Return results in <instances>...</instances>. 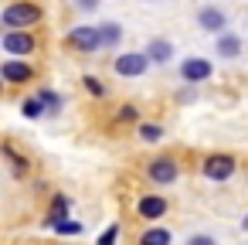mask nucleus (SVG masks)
Wrapping results in <instances>:
<instances>
[{"label": "nucleus", "instance_id": "obj_4", "mask_svg": "<svg viewBox=\"0 0 248 245\" xmlns=\"http://www.w3.org/2000/svg\"><path fill=\"white\" fill-rule=\"evenodd\" d=\"M4 51L7 55H31L34 51V38L28 31H7L4 34Z\"/></svg>", "mask_w": 248, "mask_h": 245}, {"label": "nucleus", "instance_id": "obj_23", "mask_svg": "<svg viewBox=\"0 0 248 245\" xmlns=\"http://www.w3.org/2000/svg\"><path fill=\"white\" fill-rule=\"evenodd\" d=\"M187 245H214V238H211V235H194Z\"/></svg>", "mask_w": 248, "mask_h": 245}, {"label": "nucleus", "instance_id": "obj_21", "mask_svg": "<svg viewBox=\"0 0 248 245\" xmlns=\"http://www.w3.org/2000/svg\"><path fill=\"white\" fill-rule=\"evenodd\" d=\"M85 89H89V92H92V96H102V92H106V89H102V82H99V79H85Z\"/></svg>", "mask_w": 248, "mask_h": 245}, {"label": "nucleus", "instance_id": "obj_3", "mask_svg": "<svg viewBox=\"0 0 248 245\" xmlns=\"http://www.w3.org/2000/svg\"><path fill=\"white\" fill-rule=\"evenodd\" d=\"M231 174H234V160H231V157L217 153V157H207V160H204V177H211V180H228Z\"/></svg>", "mask_w": 248, "mask_h": 245}, {"label": "nucleus", "instance_id": "obj_15", "mask_svg": "<svg viewBox=\"0 0 248 245\" xmlns=\"http://www.w3.org/2000/svg\"><path fill=\"white\" fill-rule=\"evenodd\" d=\"M65 211H68V201H65V197H55V204H51V221H48V225L65 221Z\"/></svg>", "mask_w": 248, "mask_h": 245}, {"label": "nucleus", "instance_id": "obj_5", "mask_svg": "<svg viewBox=\"0 0 248 245\" xmlns=\"http://www.w3.org/2000/svg\"><path fill=\"white\" fill-rule=\"evenodd\" d=\"M68 41H72L75 48H82V51H95V48L102 45L99 28H75V31L68 34Z\"/></svg>", "mask_w": 248, "mask_h": 245}, {"label": "nucleus", "instance_id": "obj_10", "mask_svg": "<svg viewBox=\"0 0 248 245\" xmlns=\"http://www.w3.org/2000/svg\"><path fill=\"white\" fill-rule=\"evenodd\" d=\"M201 28H207V31H221V28H224V14L214 11V7H204V11H201Z\"/></svg>", "mask_w": 248, "mask_h": 245}, {"label": "nucleus", "instance_id": "obj_22", "mask_svg": "<svg viewBox=\"0 0 248 245\" xmlns=\"http://www.w3.org/2000/svg\"><path fill=\"white\" fill-rule=\"evenodd\" d=\"M133 119H136V109L133 106H123L119 109V123H133Z\"/></svg>", "mask_w": 248, "mask_h": 245}, {"label": "nucleus", "instance_id": "obj_18", "mask_svg": "<svg viewBox=\"0 0 248 245\" xmlns=\"http://www.w3.org/2000/svg\"><path fill=\"white\" fill-rule=\"evenodd\" d=\"M140 136L153 143V140H160V136H163V130H160V126H150V123H146V126H140Z\"/></svg>", "mask_w": 248, "mask_h": 245}, {"label": "nucleus", "instance_id": "obj_19", "mask_svg": "<svg viewBox=\"0 0 248 245\" xmlns=\"http://www.w3.org/2000/svg\"><path fill=\"white\" fill-rule=\"evenodd\" d=\"M116 235H119V228H116V225H109V228L99 235V245H112V242H116Z\"/></svg>", "mask_w": 248, "mask_h": 245}, {"label": "nucleus", "instance_id": "obj_24", "mask_svg": "<svg viewBox=\"0 0 248 245\" xmlns=\"http://www.w3.org/2000/svg\"><path fill=\"white\" fill-rule=\"evenodd\" d=\"M78 4H82V7H89V11H92V7H95V4H99V0H78Z\"/></svg>", "mask_w": 248, "mask_h": 245}, {"label": "nucleus", "instance_id": "obj_16", "mask_svg": "<svg viewBox=\"0 0 248 245\" xmlns=\"http://www.w3.org/2000/svg\"><path fill=\"white\" fill-rule=\"evenodd\" d=\"M51 228H55L58 235H78V231H82V221H68V218H65V221H58V225H51Z\"/></svg>", "mask_w": 248, "mask_h": 245}, {"label": "nucleus", "instance_id": "obj_11", "mask_svg": "<svg viewBox=\"0 0 248 245\" xmlns=\"http://www.w3.org/2000/svg\"><path fill=\"white\" fill-rule=\"evenodd\" d=\"M238 51H241V41H238L234 34H221V38H217V55H224V58H238Z\"/></svg>", "mask_w": 248, "mask_h": 245}, {"label": "nucleus", "instance_id": "obj_25", "mask_svg": "<svg viewBox=\"0 0 248 245\" xmlns=\"http://www.w3.org/2000/svg\"><path fill=\"white\" fill-rule=\"evenodd\" d=\"M241 225H245V231H248V214H245V218H241Z\"/></svg>", "mask_w": 248, "mask_h": 245}, {"label": "nucleus", "instance_id": "obj_14", "mask_svg": "<svg viewBox=\"0 0 248 245\" xmlns=\"http://www.w3.org/2000/svg\"><path fill=\"white\" fill-rule=\"evenodd\" d=\"M99 38H102V45H119L123 31H119V24H102L99 28Z\"/></svg>", "mask_w": 248, "mask_h": 245}, {"label": "nucleus", "instance_id": "obj_9", "mask_svg": "<svg viewBox=\"0 0 248 245\" xmlns=\"http://www.w3.org/2000/svg\"><path fill=\"white\" fill-rule=\"evenodd\" d=\"M163 214H167V201L163 197H153L150 194V197L140 201V218H163Z\"/></svg>", "mask_w": 248, "mask_h": 245}, {"label": "nucleus", "instance_id": "obj_6", "mask_svg": "<svg viewBox=\"0 0 248 245\" xmlns=\"http://www.w3.org/2000/svg\"><path fill=\"white\" fill-rule=\"evenodd\" d=\"M0 75H4L7 82H31L34 79V68L28 65V62H4V68H0Z\"/></svg>", "mask_w": 248, "mask_h": 245}, {"label": "nucleus", "instance_id": "obj_8", "mask_svg": "<svg viewBox=\"0 0 248 245\" xmlns=\"http://www.w3.org/2000/svg\"><path fill=\"white\" fill-rule=\"evenodd\" d=\"M180 72H184V79H187V82H204V79L211 75V65H207L204 58H187Z\"/></svg>", "mask_w": 248, "mask_h": 245}, {"label": "nucleus", "instance_id": "obj_1", "mask_svg": "<svg viewBox=\"0 0 248 245\" xmlns=\"http://www.w3.org/2000/svg\"><path fill=\"white\" fill-rule=\"evenodd\" d=\"M41 17V11L34 4H11L4 7V28H28Z\"/></svg>", "mask_w": 248, "mask_h": 245}, {"label": "nucleus", "instance_id": "obj_7", "mask_svg": "<svg viewBox=\"0 0 248 245\" xmlns=\"http://www.w3.org/2000/svg\"><path fill=\"white\" fill-rule=\"evenodd\" d=\"M150 177H153L156 184H170V180H177V163H173L170 157H160V160L150 163Z\"/></svg>", "mask_w": 248, "mask_h": 245}, {"label": "nucleus", "instance_id": "obj_13", "mask_svg": "<svg viewBox=\"0 0 248 245\" xmlns=\"http://www.w3.org/2000/svg\"><path fill=\"white\" fill-rule=\"evenodd\" d=\"M146 55H150L153 62H170V55H173V48H170V41H153V45L146 48Z\"/></svg>", "mask_w": 248, "mask_h": 245}, {"label": "nucleus", "instance_id": "obj_20", "mask_svg": "<svg viewBox=\"0 0 248 245\" xmlns=\"http://www.w3.org/2000/svg\"><path fill=\"white\" fill-rule=\"evenodd\" d=\"M38 99H41V102H45V106H55V109H58V106H62V99H58V96H55V92H51V89H45V92H41V96H38Z\"/></svg>", "mask_w": 248, "mask_h": 245}, {"label": "nucleus", "instance_id": "obj_2", "mask_svg": "<svg viewBox=\"0 0 248 245\" xmlns=\"http://www.w3.org/2000/svg\"><path fill=\"white\" fill-rule=\"evenodd\" d=\"M146 65H150V55H146V51H129V55H119V58H116V72H119V75H129V79L143 75Z\"/></svg>", "mask_w": 248, "mask_h": 245}, {"label": "nucleus", "instance_id": "obj_12", "mask_svg": "<svg viewBox=\"0 0 248 245\" xmlns=\"http://www.w3.org/2000/svg\"><path fill=\"white\" fill-rule=\"evenodd\" d=\"M140 245H170V231L167 228H150V231H143Z\"/></svg>", "mask_w": 248, "mask_h": 245}, {"label": "nucleus", "instance_id": "obj_17", "mask_svg": "<svg viewBox=\"0 0 248 245\" xmlns=\"http://www.w3.org/2000/svg\"><path fill=\"white\" fill-rule=\"evenodd\" d=\"M41 106H45L41 99H24V106H21V113L34 119V116H41Z\"/></svg>", "mask_w": 248, "mask_h": 245}]
</instances>
